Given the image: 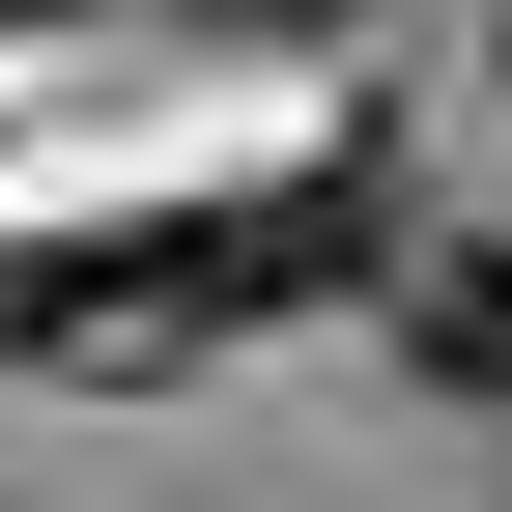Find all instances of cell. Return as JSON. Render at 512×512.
<instances>
[{"instance_id": "6da1fadb", "label": "cell", "mask_w": 512, "mask_h": 512, "mask_svg": "<svg viewBox=\"0 0 512 512\" xmlns=\"http://www.w3.org/2000/svg\"><path fill=\"white\" fill-rule=\"evenodd\" d=\"M399 285V143H313V171H228V200H143V228H29L0 256V370H200V342H285V313Z\"/></svg>"}, {"instance_id": "7a4b0ae2", "label": "cell", "mask_w": 512, "mask_h": 512, "mask_svg": "<svg viewBox=\"0 0 512 512\" xmlns=\"http://www.w3.org/2000/svg\"><path fill=\"white\" fill-rule=\"evenodd\" d=\"M399 342L456 370V399H512V228H456V256H399Z\"/></svg>"}, {"instance_id": "3957f363", "label": "cell", "mask_w": 512, "mask_h": 512, "mask_svg": "<svg viewBox=\"0 0 512 512\" xmlns=\"http://www.w3.org/2000/svg\"><path fill=\"white\" fill-rule=\"evenodd\" d=\"M200 29H256V57H313V29H370V0H200Z\"/></svg>"}, {"instance_id": "277c9868", "label": "cell", "mask_w": 512, "mask_h": 512, "mask_svg": "<svg viewBox=\"0 0 512 512\" xmlns=\"http://www.w3.org/2000/svg\"><path fill=\"white\" fill-rule=\"evenodd\" d=\"M0 29H57V0H0Z\"/></svg>"}]
</instances>
